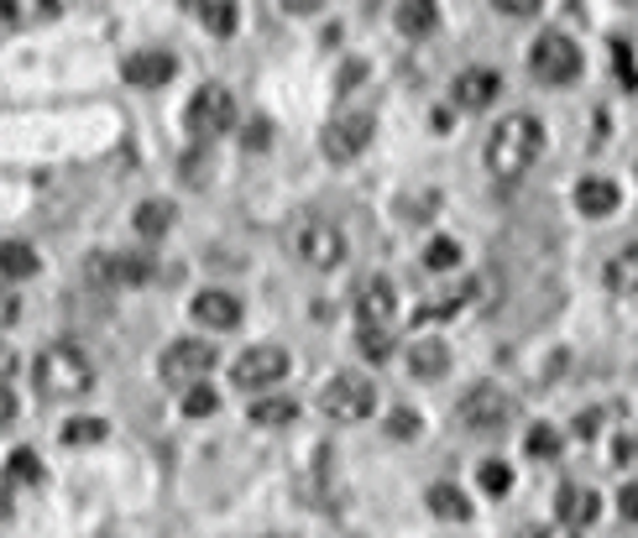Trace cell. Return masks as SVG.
I'll list each match as a JSON object with an SVG mask.
<instances>
[{
	"mask_svg": "<svg viewBox=\"0 0 638 538\" xmlns=\"http://www.w3.org/2000/svg\"><path fill=\"white\" fill-rule=\"evenodd\" d=\"M283 240H288V257L315 267V272H330V267L345 261V230L330 215H319V209H299L288 219Z\"/></svg>",
	"mask_w": 638,
	"mask_h": 538,
	"instance_id": "1",
	"label": "cell"
},
{
	"mask_svg": "<svg viewBox=\"0 0 638 538\" xmlns=\"http://www.w3.org/2000/svg\"><path fill=\"white\" fill-rule=\"evenodd\" d=\"M544 152V126L534 116H508L492 126V137H487V168L498 173V179H519L529 173Z\"/></svg>",
	"mask_w": 638,
	"mask_h": 538,
	"instance_id": "2",
	"label": "cell"
},
{
	"mask_svg": "<svg viewBox=\"0 0 638 538\" xmlns=\"http://www.w3.org/2000/svg\"><path fill=\"white\" fill-rule=\"evenodd\" d=\"M32 381H38L42 398H84L95 387V366H89V356H84L79 345H63L59 340V345L38 351Z\"/></svg>",
	"mask_w": 638,
	"mask_h": 538,
	"instance_id": "3",
	"label": "cell"
},
{
	"mask_svg": "<svg viewBox=\"0 0 638 538\" xmlns=\"http://www.w3.org/2000/svg\"><path fill=\"white\" fill-rule=\"evenodd\" d=\"M460 429H471V434H481V439H492V434H502L508 423L519 419V402L502 392L498 381H481V387H471L466 398H460Z\"/></svg>",
	"mask_w": 638,
	"mask_h": 538,
	"instance_id": "4",
	"label": "cell"
},
{
	"mask_svg": "<svg viewBox=\"0 0 638 538\" xmlns=\"http://www.w3.org/2000/svg\"><path fill=\"white\" fill-rule=\"evenodd\" d=\"M215 361H220V351L210 340H173V345L162 351L158 372L173 392H189V387H200V381L215 372Z\"/></svg>",
	"mask_w": 638,
	"mask_h": 538,
	"instance_id": "5",
	"label": "cell"
},
{
	"mask_svg": "<svg viewBox=\"0 0 638 538\" xmlns=\"http://www.w3.org/2000/svg\"><path fill=\"white\" fill-rule=\"evenodd\" d=\"M183 126H189V137L194 141L225 137V131L236 126V95H231L225 84H204V89H194V100H189V110H183Z\"/></svg>",
	"mask_w": 638,
	"mask_h": 538,
	"instance_id": "6",
	"label": "cell"
},
{
	"mask_svg": "<svg viewBox=\"0 0 638 538\" xmlns=\"http://www.w3.org/2000/svg\"><path fill=\"white\" fill-rule=\"evenodd\" d=\"M319 408H325V419H336V423H361V419H372V408H378V387L366 377H357V372H340V377L325 381Z\"/></svg>",
	"mask_w": 638,
	"mask_h": 538,
	"instance_id": "7",
	"label": "cell"
},
{
	"mask_svg": "<svg viewBox=\"0 0 638 538\" xmlns=\"http://www.w3.org/2000/svg\"><path fill=\"white\" fill-rule=\"evenodd\" d=\"M529 68H534L539 84H555V89H565V84L581 79V47L565 32H544V37L529 47Z\"/></svg>",
	"mask_w": 638,
	"mask_h": 538,
	"instance_id": "8",
	"label": "cell"
},
{
	"mask_svg": "<svg viewBox=\"0 0 638 538\" xmlns=\"http://www.w3.org/2000/svg\"><path fill=\"white\" fill-rule=\"evenodd\" d=\"M84 272L95 288H131V282L152 278V257H137V251H95L84 261Z\"/></svg>",
	"mask_w": 638,
	"mask_h": 538,
	"instance_id": "9",
	"label": "cell"
},
{
	"mask_svg": "<svg viewBox=\"0 0 638 538\" xmlns=\"http://www.w3.org/2000/svg\"><path fill=\"white\" fill-rule=\"evenodd\" d=\"M372 126H378V120L366 116V110L336 116L330 126H325V137H319L325 158H330V162H351V158H361V152H366V141H372Z\"/></svg>",
	"mask_w": 638,
	"mask_h": 538,
	"instance_id": "10",
	"label": "cell"
},
{
	"mask_svg": "<svg viewBox=\"0 0 638 538\" xmlns=\"http://www.w3.org/2000/svg\"><path fill=\"white\" fill-rule=\"evenodd\" d=\"M288 372V356H283L278 345H252V351H241L236 366H231V381L246 387V392H267L273 381H283Z\"/></svg>",
	"mask_w": 638,
	"mask_h": 538,
	"instance_id": "11",
	"label": "cell"
},
{
	"mask_svg": "<svg viewBox=\"0 0 638 538\" xmlns=\"http://www.w3.org/2000/svg\"><path fill=\"white\" fill-rule=\"evenodd\" d=\"M393 309H398V293H393V282L382 278V272L357 288V324L361 330H387V324H393Z\"/></svg>",
	"mask_w": 638,
	"mask_h": 538,
	"instance_id": "12",
	"label": "cell"
},
{
	"mask_svg": "<svg viewBox=\"0 0 638 538\" xmlns=\"http://www.w3.org/2000/svg\"><path fill=\"white\" fill-rule=\"evenodd\" d=\"M120 74H126V84H137V89H162V84L179 74V58L162 53V47H141V53H131V58L120 63Z\"/></svg>",
	"mask_w": 638,
	"mask_h": 538,
	"instance_id": "13",
	"label": "cell"
},
{
	"mask_svg": "<svg viewBox=\"0 0 638 538\" xmlns=\"http://www.w3.org/2000/svg\"><path fill=\"white\" fill-rule=\"evenodd\" d=\"M194 320L204 330H236L241 324V299L236 293H225V288H200L194 293Z\"/></svg>",
	"mask_w": 638,
	"mask_h": 538,
	"instance_id": "14",
	"label": "cell"
},
{
	"mask_svg": "<svg viewBox=\"0 0 638 538\" xmlns=\"http://www.w3.org/2000/svg\"><path fill=\"white\" fill-rule=\"evenodd\" d=\"M481 293V282L477 278H466V282H456V288H445V293H435V299H424L419 309H414V324H439V320H450V314H460L466 303Z\"/></svg>",
	"mask_w": 638,
	"mask_h": 538,
	"instance_id": "15",
	"label": "cell"
},
{
	"mask_svg": "<svg viewBox=\"0 0 638 538\" xmlns=\"http://www.w3.org/2000/svg\"><path fill=\"white\" fill-rule=\"evenodd\" d=\"M597 513H602V497L592 492V486H560V497H555V518L576 534V528H586V523H597Z\"/></svg>",
	"mask_w": 638,
	"mask_h": 538,
	"instance_id": "16",
	"label": "cell"
},
{
	"mask_svg": "<svg viewBox=\"0 0 638 538\" xmlns=\"http://www.w3.org/2000/svg\"><path fill=\"white\" fill-rule=\"evenodd\" d=\"M498 68H460L456 74V105L460 110H487V105L498 100Z\"/></svg>",
	"mask_w": 638,
	"mask_h": 538,
	"instance_id": "17",
	"label": "cell"
},
{
	"mask_svg": "<svg viewBox=\"0 0 638 538\" xmlns=\"http://www.w3.org/2000/svg\"><path fill=\"white\" fill-rule=\"evenodd\" d=\"M602 282H607V293H618V299L638 293V240L634 246H618L613 257L602 261Z\"/></svg>",
	"mask_w": 638,
	"mask_h": 538,
	"instance_id": "18",
	"label": "cell"
},
{
	"mask_svg": "<svg viewBox=\"0 0 638 538\" xmlns=\"http://www.w3.org/2000/svg\"><path fill=\"white\" fill-rule=\"evenodd\" d=\"M618 200L623 194H618V183L613 179H581L576 183V209L586 219H607L613 209H618Z\"/></svg>",
	"mask_w": 638,
	"mask_h": 538,
	"instance_id": "19",
	"label": "cell"
},
{
	"mask_svg": "<svg viewBox=\"0 0 638 538\" xmlns=\"http://www.w3.org/2000/svg\"><path fill=\"white\" fill-rule=\"evenodd\" d=\"M408 366H414V377L419 381H435L450 372V351H445V340H419L414 351H408Z\"/></svg>",
	"mask_w": 638,
	"mask_h": 538,
	"instance_id": "20",
	"label": "cell"
},
{
	"mask_svg": "<svg viewBox=\"0 0 638 538\" xmlns=\"http://www.w3.org/2000/svg\"><path fill=\"white\" fill-rule=\"evenodd\" d=\"M429 513L445 523H466L471 518V497H466L460 486H450V481H435V486H429Z\"/></svg>",
	"mask_w": 638,
	"mask_h": 538,
	"instance_id": "21",
	"label": "cell"
},
{
	"mask_svg": "<svg viewBox=\"0 0 638 538\" xmlns=\"http://www.w3.org/2000/svg\"><path fill=\"white\" fill-rule=\"evenodd\" d=\"M38 251L26 246V240H0V278H11V282H21V278H38Z\"/></svg>",
	"mask_w": 638,
	"mask_h": 538,
	"instance_id": "22",
	"label": "cell"
},
{
	"mask_svg": "<svg viewBox=\"0 0 638 538\" xmlns=\"http://www.w3.org/2000/svg\"><path fill=\"white\" fill-rule=\"evenodd\" d=\"M173 204L168 200H147V204H137V215H131V225H137V236H147V240H162L168 230H173Z\"/></svg>",
	"mask_w": 638,
	"mask_h": 538,
	"instance_id": "23",
	"label": "cell"
},
{
	"mask_svg": "<svg viewBox=\"0 0 638 538\" xmlns=\"http://www.w3.org/2000/svg\"><path fill=\"white\" fill-rule=\"evenodd\" d=\"M393 21H398V32H408V37H429L439 17L429 0H403L398 11H393Z\"/></svg>",
	"mask_w": 638,
	"mask_h": 538,
	"instance_id": "24",
	"label": "cell"
},
{
	"mask_svg": "<svg viewBox=\"0 0 638 538\" xmlns=\"http://www.w3.org/2000/svg\"><path fill=\"white\" fill-rule=\"evenodd\" d=\"M299 419V402L294 398H257L252 402V423H262V429H283V423Z\"/></svg>",
	"mask_w": 638,
	"mask_h": 538,
	"instance_id": "25",
	"label": "cell"
},
{
	"mask_svg": "<svg viewBox=\"0 0 638 538\" xmlns=\"http://www.w3.org/2000/svg\"><path fill=\"white\" fill-rule=\"evenodd\" d=\"M38 481H42L38 450H11V460H6V492L11 486H38Z\"/></svg>",
	"mask_w": 638,
	"mask_h": 538,
	"instance_id": "26",
	"label": "cell"
},
{
	"mask_svg": "<svg viewBox=\"0 0 638 538\" xmlns=\"http://www.w3.org/2000/svg\"><path fill=\"white\" fill-rule=\"evenodd\" d=\"M0 17L11 21V26H32V21L59 17V6H53V0H6V6H0Z\"/></svg>",
	"mask_w": 638,
	"mask_h": 538,
	"instance_id": "27",
	"label": "cell"
},
{
	"mask_svg": "<svg viewBox=\"0 0 638 538\" xmlns=\"http://www.w3.org/2000/svg\"><path fill=\"white\" fill-rule=\"evenodd\" d=\"M110 434V423L105 419H68L63 423V444H74V450H79V444H100V439Z\"/></svg>",
	"mask_w": 638,
	"mask_h": 538,
	"instance_id": "28",
	"label": "cell"
},
{
	"mask_svg": "<svg viewBox=\"0 0 638 538\" xmlns=\"http://www.w3.org/2000/svg\"><path fill=\"white\" fill-rule=\"evenodd\" d=\"M179 402H183V413H189V419H210V413L220 408V392L210 387V381H200V387H189Z\"/></svg>",
	"mask_w": 638,
	"mask_h": 538,
	"instance_id": "29",
	"label": "cell"
},
{
	"mask_svg": "<svg viewBox=\"0 0 638 538\" xmlns=\"http://www.w3.org/2000/svg\"><path fill=\"white\" fill-rule=\"evenodd\" d=\"M523 450H529L534 460H555L560 455V434L550 429V423H534V429H529V439H523Z\"/></svg>",
	"mask_w": 638,
	"mask_h": 538,
	"instance_id": "30",
	"label": "cell"
},
{
	"mask_svg": "<svg viewBox=\"0 0 638 538\" xmlns=\"http://www.w3.org/2000/svg\"><path fill=\"white\" fill-rule=\"evenodd\" d=\"M477 481H481V492H487V497H502V492L513 486V465H502V460H487V465L477 471Z\"/></svg>",
	"mask_w": 638,
	"mask_h": 538,
	"instance_id": "31",
	"label": "cell"
},
{
	"mask_svg": "<svg viewBox=\"0 0 638 538\" xmlns=\"http://www.w3.org/2000/svg\"><path fill=\"white\" fill-rule=\"evenodd\" d=\"M200 21L210 26V32H236V6H220V0H200Z\"/></svg>",
	"mask_w": 638,
	"mask_h": 538,
	"instance_id": "32",
	"label": "cell"
},
{
	"mask_svg": "<svg viewBox=\"0 0 638 538\" xmlns=\"http://www.w3.org/2000/svg\"><path fill=\"white\" fill-rule=\"evenodd\" d=\"M460 261V246L450 236H435L429 246H424V267H435V272H445V267H456Z\"/></svg>",
	"mask_w": 638,
	"mask_h": 538,
	"instance_id": "33",
	"label": "cell"
},
{
	"mask_svg": "<svg viewBox=\"0 0 638 538\" xmlns=\"http://www.w3.org/2000/svg\"><path fill=\"white\" fill-rule=\"evenodd\" d=\"M361 356L366 361H387L393 356V340H387V330H361Z\"/></svg>",
	"mask_w": 638,
	"mask_h": 538,
	"instance_id": "34",
	"label": "cell"
},
{
	"mask_svg": "<svg viewBox=\"0 0 638 538\" xmlns=\"http://www.w3.org/2000/svg\"><path fill=\"white\" fill-rule=\"evenodd\" d=\"M387 434H393V439H414V434H419V413H414V408H398V413L387 419Z\"/></svg>",
	"mask_w": 638,
	"mask_h": 538,
	"instance_id": "35",
	"label": "cell"
},
{
	"mask_svg": "<svg viewBox=\"0 0 638 538\" xmlns=\"http://www.w3.org/2000/svg\"><path fill=\"white\" fill-rule=\"evenodd\" d=\"M613 58H618V74L628 89H638V63H634V47L628 42H613Z\"/></svg>",
	"mask_w": 638,
	"mask_h": 538,
	"instance_id": "36",
	"label": "cell"
},
{
	"mask_svg": "<svg viewBox=\"0 0 638 538\" xmlns=\"http://www.w3.org/2000/svg\"><path fill=\"white\" fill-rule=\"evenodd\" d=\"M17 314H21V299L11 293V288H0V330H6V324H17Z\"/></svg>",
	"mask_w": 638,
	"mask_h": 538,
	"instance_id": "37",
	"label": "cell"
},
{
	"mask_svg": "<svg viewBox=\"0 0 638 538\" xmlns=\"http://www.w3.org/2000/svg\"><path fill=\"white\" fill-rule=\"evenodd\" d=\"M618 513H623V518H628V523H638V486H634V481L623 486V497H618Z\"/></svg>",
	"mask_w": 638,
	"mask_h": 538,
	"instance_id": "38",
	"label": "cell"
},
{
	"mask_svg": "<svg viewBox=\"0 0 638 538\" xmlns=\"http://www.w3.org/2000/svg\"><path fill=\"white\" fill-rule=\"evenodd\" d=\"M498 11L502 17H534L539 0H498Z\"/></svg>",
	"mask_w": 638,
	"mask_h": 538,
	"instance_id": "39",
	"label": "cell"
},
{
	"mask_svg": "<svg viewBox=\"0 0 638 538\" xmlns=\"http://www.w3.org/2000/svg\"><path fill=\"white\" fill-rule=\"evenodd\" d=\"M11 419H17V392H11V387L0 381V429H6Z\"/></svg>",
	"mask_w": 638,
	"mask_h": 538,
	"instance_id": "40",
	"label": "cell"
},
{
	"mask_svg": "<svg viewBox=\"0 0 638 538\" xmlns=\"http://www.w3.org/2000/svg\"><path fill=\"white\" fill-rule=\"evenodd\" d=\"M618 465H638V434L618 439Z\"/></svg>",
	"mask_w": 638,
	"mask_h": 538,
	"instance_id": "41",
	"label": "cell"
},
{
	"mask_svg": "<svg viewBox=\"0 0 638 538\" xmlns=\"http://www.w3.org/2000/svg\"><path fill=\"white\" fill-rule=\"evenodd\" d=\"M246 147H252V152L267 147V120H252V126H246Z\"/></svg>",
	"mask_w": 638,
	"mask_h": 538,
	"instance_id": "42",
	"label": "cell"
},
{
	"mask_svg": "<svg viewBox=\"0 0 638 538\" xmlns=\"http://www.w3.org/2000/svg\"><path fill=\"white\" fill-rule=\"evenodd\" d=\"M597 423H602V413H592V408H586V413L576 419V434H581V439H592V434H597Z\"/></svg>",
	"mask_w": 638,
	"mask_h": 538,
	"instance_id": "43",
	"label": "cell"
},
{
	"mask_svg": "<svg viewBox=\"0 0 638 538\" xmlns=\"http://www.w3.org/2000/svg\"><path fill=\"white\" fill-rule=\"evenodd\" d=\"M519 538H581V534H571V528H523Z\"/></svg>",
	"mask_w": 638,
	"mask_h": 538,
	"instance_id": "44",
	"label": "cell"
},
{
	"mask_svg": "<svg viewBox=\"0 0 638 538\" xmlns=\"http://www.w3.org/2000/svg\"><path fill=\"white\" fill-rule=\"evenodd\" d=\"M11 372H17V351H6V345H0V381L11 377Z\"/></svg>",
	"mask_w": 638,
	"mask_h": 538,
	"instance_id": "45",
	"label": "cell"
},
{
	"mask_svg": "<svg viewBox=\"0 0 638 538\" xmlns=\"http://www.w3.org/2000/svg\"><path fill=\"white\" fill-rule=\"evenodd\" d=\"M6 513H11V497H6V492H0V518H6Z\"/></svg>",
	"mask_w": 638,
	"mask_h": 538,
	"instance_id": "46",
	"label": "cell"
},
{
	"mask_svg": "<svg viewBox=\"0 0 638 538\" xmlns=\"http://www.w3.org/2000/svg\"><path fill=\"white\" fill-rule=\"evenodd\" d=\"M278 538H283V534H278Z\"/></svg>",
	"mask_w": 638,
	"mask_h": 538,
	"instance_id": "47",
	"label": "cell"
}]
</instances>
